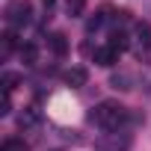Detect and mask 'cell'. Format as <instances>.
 <instances>
[{"label":"cell","instance_id":"cell-12","mask_svg":"<svg viewBox=\"0 0 151 151\" xmlns=\"http://www.w3.org/2000/svg\"><path fill=\"white\" fill-rule=\"evenodd\" d=\"M3 92H9L12 95V89H18V83H21V74H15V71H3Z\"/></svg>","mask_w":151,"mask_h":151},{"label":"cell","instance_id":"cell-14","mask_svg":"<svg viewBox=\"0 0 151 151\" xmlns=\"http://www.w3.org/2000/svg\"><path fill=\"white\" fill-rule=\"evenodd\" d=\"M110 86H116V89H130V74H124V71L113 74V77H110Z\"/></svg>","mask_w":151,"mask_h":151},{"label":"cell","instance_id":"cell-8","mask_svg":"<svg viewBox=\"0 0 151 151\" xmlns=\"http://www.w3.org/2000/svg\"><path fill=\"white\" fill-rule=\"evenodd\" d=\"M47 45H50V50H53L56 56H65V53H68V39H65V33H53V36L47 39Z\"/></svg>","mask_w":151,"mask_h":151},{"label":"cell","instance_id":"cell-13","mask_svg":"<svg viewBox=\"0 0 151 151\" xmlns=\"http://www.w3.org/2000/svg\"><path fill=\"white\" fill-rule=\"evenodd\" d=\"M104 21H107V12L101 9V12H95L89 21H86V33H95V30H101L104 27Z\"/></svg>","mask_w":151,"mask_h":151},{"label":"cell","instance_id":"cell-10","mask_svg":"<svg viewBox=\"0 0 151 151\" xmlns=\"http://www.w3.org/2000/svg\"><path fill=\"white\" fill-rule=\"evenodd\" d=\"M86 12V0H65V15L68 18H80Z\"/></svg>","mask_w":151,"mask_h":151},{"label":"cell","instance_id":"cell-4","mask_svg":"<svg viewBox=\"0 0 151 151\" xmlns=\"http://www.w3.org/2000/svg\"><path fill=\"white\" fill-rule=\"evenodd\" d=\"M62 83H65V86H71V89H80V86H86V83H89V71H86L83 65H71V68L62 74Z\"/></svg>","mask_w":151,"mask_h":151},{"label":"cell","instance_id":"cell-16","mask_svg":"<svg viewBox=\"0 0 151 151\" xmlns=\"http://www.w3.org/2000/svg\"><path fill=\"white\" fill-rule=\"evenodd\" d=\"M12 113V98H9V92H3V104H0V116H9Z\"/></svg>","mask_w":151,"mask_h":151},{"label":"cell","instance_id":"cell-7","mask_svg":"<svg viewBox=\"0 0 151 151\" xmlns=\"http://www.w3.org/2000/svg\"><path fill=\"white\" fill-rule=\"evenodd\" d=\"M18 56H21L24 65H36V62H39V45H36V42H24V45L18 47Z\"/></svg>","mask_w":151,"mask_h":151},{"label":"cell","instance_id":"cell-2","mask_svg":"<svg viewBox=\"0 0 151 151\" xmlns=\"http://www.w3.org/2000/svg\"><path fill=\"white\" fill-rule=\"evenodd\" d=\"M6 21L9 27H27L33 21V3L30 0H12L6 6Z\"/></svg>","mask_w":151,"mask_h":151},{"label":"cell","instance_id":"cell-5","mask_svg":"<svg viewBox=\"0 0 151 151\" xmlns=\"http://www.w3.org/2000/svg\"><path fill=\"white\" fill-rule=\"evenodd\" d=\"M42 124V110L39 107H24L21 113H18V127L21 130H33V127H39Z\"/></svg>","mask_w":151,"mask_h":151},{"label":"cell","instance_id":"cell-6","mask_svg":"<svg viewBox=\"0 0 151 151\" xmlns=\"http://www.w3.org/2000/svg\"><path fill=\"white\" fill-rule=\"evenodd\" d=\"M92 59H95V65H104V68H113V65L119 62V50H116V47H110V45H101V47H95Z\"/></svg>","mask_w":151,"mask_h":151},{"label":"cell","instance_id":"cell-17","mask_svg":"<svg viewBox=\"0 0 151 151\" xmlns=\"http://www.w3.org/2000/svg\"><path fill=\"white\" fill-rule=\"evenodd\" d=\"M53 3H56V0H42V6H45L47 12H50V6H53Z\"/></svg>","mask_w":151,"mask_h":151},{"label":"cell","instance_id":"cell-1","mask_svg":"<svg viewBox=\"0 0 151 151\" xmlns=\"http://www.w3.org/2000/svg\"><path fill=\"white\" fill-rule=\"evenodd\" d=\"M92 122L101 127V130H119V127H124V122H127V107H122L119 101H101L95 110H92Z\"/></svg>","mask_w":151,"mask_h":151},{"label":"cell","instance_id":"cell-3","mask_svg":"<svg viewBox=\"0 0 151 151\" xmlns=\"http://www.w3.org/2000/svg\"><path fill=\"white\" fill-rule=\"evenodd\" d=\"M133 50L139 59H148L151 56V24L148 21H136L133 24Z\"/></svg>","mask_w":151,"mask_h":151},{"label":"cell","instance_id":"cell-9","mask_svg":"<svg viewBox=\"0 0 151 151\" xmlns=\"http://www.w3.org/2000/svg\"><path fill=\"white\" fill-rule=\"evenodd\" d=\"M107 45H110V47H116V50L122 53V50H127L130 39H127V33H124V30H113V33H110V42H107Z\"/></svg>","mask_w":151,"mask_h":151},{"label":"cell","instance_id":"cell-11","mask_svg":"<svg viewBox=\"0 0 151 151\" xmlns=\"http://www.w3.org/2000/svg\"><path fill=\"white\" fill-rule=\"evenodd\" d=\"M24 42H18V36H15V30H6L3 33V56H9L15 47H21Z\"/></svg>","mask_w":151,"mask_h":151},{"label":"cell","instance_id":"cell-15","mask_svg":"<svg viewBox=\"0 0 151 151\" xmlns=\"http://www.w3.org/2000/svg\"><path fill=\"white\" fill-rule=\"evenodd\" d=\"M0 151H27V145H24V139H3Z\"/></svg>","mask_w":151,"mask_h":151}]
</instances>
